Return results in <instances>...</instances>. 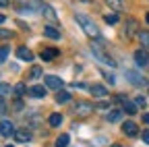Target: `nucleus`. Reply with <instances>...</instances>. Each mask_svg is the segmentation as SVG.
I'll list each match as a JSON object with an SVG mask.
<instances>
[{"mask_svg":"<svg viewBox=\"0 0 149 147\" xmlns=\"http://www.w3.org/2000/svg\"><path fill=\"white\" fill-rule=\"evenodd\" d=\"M68 145V135H60L56 139V147H66Z\"/></svg>","mask_w":149,"mask_h":147,"instance_id":"5701e85b","label":"nucleus"},{"mask_svg":"<svg viewBox=\"0 0 149 147\" xmlns=\"http://www.w3.org/2000/svg\"><path fill=\"white\" fill-rule=\"evenodd\" d=\"M8 52H10V48H8V46H2V48H0V64H2V62L6 60Z\"/></svg>","mask_w":149,"mask_h":147,"instance_id":"b1692460","label":"nucleus"},{"mask_svg":"<svg viewBox=\"0 0 149 147\" xmlns=\"http://www.w3.org/2000/svg\"><path fill=\"white\" fill-rule=\"evenodd\" d=\"M91 54H93V56H95L100 62H104L106 66H110V68H114V66H116V62H114V60H112L108 54L104 52V48H102V46H91Z\"/></svg>","mask_w":149,"mask_h":147,"instance_id":"f03ea898","label":"nucleus"},{"mask_svg":"<svg viewBox=\"0 0 149 147\" xmlns=\"http://www.w3.org/2000/svg\"><path fill=\"white\" fill-rule=\"evenodd\" d=\"M118 100L122 102V108L126 110L128 114H135V112H137V104H135V102H130V100L124 98V95H118Z\"/></svg>","mask_w":149,"mask_h":147,"instance_id":"6e6552de","label":"nucleus"},{"mask_svg":"<svg viewBox=\"0 0 149 147\" xmlns=\"http://www.w3.org/2000/svg\"><path fill=\"white\" fill-rule=\"evenodd\" d=\"M44 81H46V85L52 87V89H60V87H62V79H60V77H56V75H48Z\"/></svg>","mask_w":149,"mask_h":147,"instance_id":"9d476101","label":"nucleus"},{"mask_svg":"<svg viewBox=\"0 0 149 147\" xmlns=\"http://www.w3.org/2000/svg\"><path fill=\"white\" fill-rule=\"evenodd\" d=\"M139 40H141L143 48H149V31H141L139 33Z\"/></svg>","mask_w":149,"mask_h":147,"instance_id":"4be33fe9","label":"nucleus"},{"mask_svg":"<svg viewBox=\"0 0 149 147\" xmlns=\"http://www.w3.org/2000/svg\"><path fill=\"white\" fill-rule=\"evenodd\" d=\"M147 23H149V13H147Z\"/></svg>","mask_w":149,"mask_h":147,"instance_id":"72a5a7b5","label":"nucleus"},{"mask_svg":"<svg viewBox=\"0 0 149 147\" xmlns=\"http://www.w3.org/2000/svg\"><path fill=\"white\" fill-rule=\"evenodd\" d=\"M104 21H106L108 25H114V23H118V15H116V13H110V15L104 17Z\"/></svg>","mask_w":149,"mask_h":147,"instance_id":"412c9836","label":"nucleus"},{"mask_svg":"<svg viewBox=\"0 0 149 147\" xmlns=\"http://www.w3.org/2000/svg\"><path fill=\"white\" fill-rule=\"evenodd\" d=\"M135 62H137L139 66H145V64L149 62V52H147V50H137V52H135Z\"/></svg>","mask_w":149,"mask_h":147,"instance_id":"0eeeda50","label":"nucleus"},{"mask_svg":"<svg viewBox=\"0 0 149 147\" xmlns=\"http://www.w3.org/2000/svg\"><path fill=\"white\" fill-rule=\"evenodd\" d=\"M91 112H93V104H89V102H79L74 106V114H79V116H89Z\"/></svg>","mask_w":149,"mask_h":147,"instance_id":"7ed1b4c3","label":"nucleus"},{"mask_svg":"<svg viewBox=\"0 0 149 147\" xmlns=\"http://www.w3.org/2000/svg\"><path fill=\"white\" fill-rule=\"evenodd\" d=\"M8 4V0H0V6H6Z\"/></svg>","mask_w":149,"mask_h":147,"instance_id":"2f4dec72","label":"nucleus"},{"mask_svg":"<svg viewBox=\"0 0 149 147\" xmlns=\"http://www.w3.org/2000/svg\"><path fill=\"white\" fill-rule=\"evenodd\" d=\"M83 2H87V0H83Z\"/></svg>","mask_w":149,"mask_h":147,"instance_id":"e433bc0d","label":"nucleus"},{"mask_svg":"<svg viewBox=\"0 0 149 147\" xmlns=\"http://www.w3.org/2000/svg\"><path fill=\"white\" fill-rule=\"evenodd\" d=\"M15 93H17V95H23V93H25V85H23V83H19V85L15 87Z\"/></svg>","mask_w":149,"mask_h":147,"instance_id":"393cba45","label":"nucleus"},{"mask_svg":"<svg viewBox=\"0 0 149 147\" xmlns=\"http://www.w3.org/2000/svg\"><path fill=\"white\" fill-rule=\"evenodd\" d=\"M15 135V124L10 120H0V137H10Z\"/></svg>","mask_w":149,"mask_h":147,"instance_id":"20e7f679","label":"nucleus"},{"mask_svg":"<svg viewBox=\"0 0 149 147\" xmlns=\"http://www.w3.org/2000/svg\"><path fill=\"white\" fill-rule=\"evenodd\" d=\"M40 15H44L50 23H56V21H58V17H56V10H54L50 4H44V8H42V13H40Z\"/></svg>","mask_w":149,"mask_h":147,"instance_id":"423d86ee","label":"nucleus"},{"mask_svg":"<svg viewBox=\"0 0 149 147\" xmlns=\"http://www.w3.org/2000/svg\"><path fill=\"white\" fill-rule=\"evenodd\" d=\"M48 122H50V126H60L62 124V116L60 114H50Z\"/></svg>","mask_w":149,"mask_h":147,"instance_id":"aec40b11","label":"nucleus"},{"mask_svg":"<svg viewBox=\"0 0 149 147\" xmlns=\"http://www.w3.org/2000/svg\"><path fill=\"white\" fill-rule=\"evenodd\" d=\"M44 35H46V38H50V40H60V31L56 29V27H52V25L44 27Z\"/></svg>","mask_w":149,"mask_h":147,"instance_id":"9b49d317","label":"nucleus"},{"mask_svg":"<svg viewBox=\"0 0 149 147\" xmlns=\"http://www.w3.org/2000/svg\"><path fill=\"white\" fill-rule=\"evenodd\" d=\"M6 112V104H4V100L0 98V114H4Z\"/></svg>","mask_w":149,"mask_h":147,"instance_id":"c85d7f7f","label":"nucleus"},{"mask_svg":"<svg viewBox=\"0 0 149 147\" xmlns=\"http://www.w3.org/2000/svg\"><path fill=\"white\" fill-rule=\"evenodd\" d=\"M112 147H122V145H112Z\"/></svg>","mask_w":149,"mask_h":147,"instance_id":"f704fd0d","label":"nucleus"},{"mask_svg":"<svg viewBox=\"0 0 149 147\" xmlns=\"http://www.w3.org/2000/svg\"><path fill=\"white\" fill-rule=\"evenodd\" d=\"M15 139L21 143H27V141H31V133L29 131H15Z\"/></svg>","mask_w":149,"mask_h":147,"instance_id":"2eb2a0df","label":"nucleus"},{"mask_svg":"<svg viewBox=\"0 0 149 147\" xmlns=\"http://www.w3.org/2000/svg\"><path fill=\"white\" fill-rule=\"evenodd\" d=\"M70 100V93H68V91H60L58 89V93H56V102H58V104H66Z\"/></svg>","mask_w":149,"mask_h":147,"instance_id":"6ab92c4d","label":"nucleus"},{"mask_svg":"<svg viewBox=\"0 0 149 147\" xmlns=\"http://www.w3.org/2000/svg\"><path fill=\"white\" fill-rule=\"evenodd\" d=\"M143 141L149 145V131H143Z\"/></svg>","mask_w":149,"mask_h":147,"instance_id":"c756f323","label":"nucleus"},{"mask_svg":"<svg viewBox=\"0 0 149 147\" xmlns=\"http://www.w3.org/2000/svg\"><path fill=\"white\" fill-rule=\"evenodd\" d=\"M0 23H4V15H0Z\"/></svg>","mask_w":149,"mask_h":147,"instance_id":"473e14b6","label":"nucleus"},{"mask_svg":"<svg viewBox=\"0 0 149 147\" xmlns=\"http://www.w3.org/2000/svg\"><path fill=\"white\" fill-rule=\"evenodd\" d=\"M74 19H77V23L81 25V29L87 33V35H91V38H100V29L95 27V23H93L87 15H81V13H77L74 15Z\"/></svg>","mask_w":149,"mask_h":147,"instance_id":"f257e3e1","label":"nucleus"},{"mask_svg":"<svg viewBox=\"0 0 149 147\" xmlns=\"http://www.w3.org/2000/svg\"><path fill=\"white\" fill-rule=\"evenodd\" d=\"M143 122H145V124H149V112H147V114H143Z\"/></svg>","mask_w":149,"mask_h":147,"instance_id":"7c9ffc66","label":"nucleus"},{"mask_svg":"<svg viewBox=\"0 0 149 147\" xmlns=\"http://www.w3.org/2000/svg\"><path fill=\"white\" fill-rule=\"evenodd\" d=\"M120 118H122V110H116V108L110 110V112L106 114V120H108V122H118Z\"/></svg>","mask_w":149,"mask_h":147,"instance_id":"f8f14e48","label":"nucleus"},{"mask_svg":"<svg viewBox=\"0 0 149 147\" xmlns=\"http://www.w3.org/2000/svg\"><path fill=\"white\" fill-rule=\"evenodd\" d=\"M137 131H139V128H137V124H135L133 120H126V122L122 124V133H124L126 137H135Z\"/></svg>","mask_w":149,"mask_h":147,"instance_id":"39448f33","label":"nucleus"},{"mask_svg":"<svg viewBox=\"0 0 149 147\" xmlns=\"http://www.w3.org/2000/svg\"><path fill=\"white\" fill-rule=\"evenodd\" d=\"M91 93L95 95V98H106V95H108V89L102 87V85H93V87H91Z\"/></svg>","mask_w":149,"mask_h":147,"instance_id":"f3484780","label":"nucleus"},{"mask_svg":"<svg viewBox=\"0 0 149 147\" xmlns=\"http://www.w3.org/2000/svg\"><path fill=\"white\" fill-rule=\"evenodd\" d=\"M0 93H2V95L10 93V87H8V85H0Z\"/></svg>","mask_w":149,"mask_h":147,"instance_id":"bb28decb","label":"nucleus"},{"mask_svg":"<svg viewBox=\"0 0 149 147\" xmlns=\"http://www.w3.org/2000/svg\"><path fill=\"white\" fill-rule=\"evenodd\" d=\"M17 56L21 58V60H27V62H31V60H33V52H31L29 48L21 46V48H17Z\"/></svg>","mask_w":149,"mask_h":147,"instance_id":"1a4fd4ad","label":"nucleus"},{"mask_svg":"<svg viewBox=\"0 0 149 147\" xmlns=\"http://www.w3.org/2000/svg\"><path fill=\"white\" fill-rule=\"evenodd\" d=\"M29 93H31L33 98H46V87H42V85H33V87H29Z\"/></svg>","mask_w":149,"mask_h":147,"instance_id":"ddd939ff","label":"nucleus"},{"mask_svg":"<svg viewBox=\"0 0 149 147\" xmlns=\"http://www.w3.org/2000/svg\"><path fill=\"white\" fill-rule=\"evenodd\" d=\"M124 75H126V79H128L130 83H133V85H141V83H143V79L137 75V72H133V70H126Z\"/></svg>","mask_w":149,"mask_h":147,"instance_id":"a211bd4d","label":"nucleus"},{"mask_svg":"<svg viewBox=\"0 0 149 147\" xmlns=\"http://www.w3.org/2000/svg\"><path fill=\"white\" fill-rule=\"evenodd\" d=\"M40 77H42V66H40V64H33L27 79H29V81H35V79H40Z\"/></svg>","mask_w":149,"mask_h":147,"instance_id":"4468645a","label":"nucleus"},{"mask_svg":"<svg viewBox=\"0 0 149 147\" xmlns=\"http://www.w3.org/2000/svg\"><path fill=\"white\" fill-rule=\"evenodd\" d=\"M0 38H13V31H8V29H0Z\"/></svg>","mask_w":149,"mask_h":147,"instance_id":"a878e982","label":"nucleus"},{"mask_svg":"<svg viewBox=\"0 0 149 147\" xmlns=\"http://www.w3.org/2000/svg\"><path fill=\"white\" fill-rule=\"evenodd\" d=\"M6 147H13V145H6Z\"/></svg>","mask_w":149,"mask_h":147,"instance_id":"c9c22d12","label":"nucleus"},{"mask_svg":"<svg viewBox=\"0 0 149 147\" xmlns=\"http://www.w3.org/2000/svg\"><path fill=\"white\" fill-rule=\"evenodd\" d=\"M56 56H58V50H56V48H46L42 52V60H52Z\"/></svg>","mask_w":149,"mask_h":147,"instance_id":"dca6fc26","label":"nucleus"},{"mask_svg":"<svg viewBox=\"0 0 149 147\" xmlns=\"http://www.w3.org/2000/svg\"><path fill=\"white\" fill-rule=\"evenodd\" d=\"M135 104H137V106H145V98H143V95H137V98H135Z\"/></svg>","mask_w":149,"mask_h":147,"instance_id":"cd10ccee","label":"nucleus"}]
</instances>
